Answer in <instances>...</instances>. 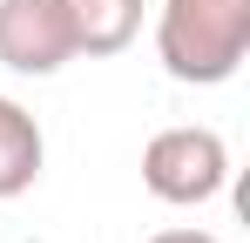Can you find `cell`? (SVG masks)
<instances>
[{"label":"cell","instance_id":"cell-2","mask_svg":"<svg viewBox=\"0 0 250 243\" xmlns=\"http://www.w3.org/2000/svg\"><path fill=\"white\" fill-rule=\"evenodd\" d=\"M142 182H149V196H163V202H209L230 182V149L203 122L163 128L142 149Z\"/></svg>","mask_w":250,"mask_h":243},{"label":"cell","instance_id":"cell-5","mask_svg":"<svg viewBox=\"0 0 250 243\" xmlns=\"http://www.w3.org/2000/svg\"><path fill=\"white\" fill-rule=\"evenodd\" d=\"M82 54H122L142 34V0H68Z\"/></svg>","mask_w":250,"mask_h":243},{"label":"cell","instance_id":"cell-3","mask_svg":"<svg viewBox=\"0 0 250 243\" xmlns=\"http://www.w3.org/2000/svg\"><path fill=\"white\" fill-rule=\"evenodd\" d=\"M82 54L68 0H0V61L14 75H54Z\"/></svg>","mask_w":250,"mask_h":243},{"label":"cell","instance_id":"cell-4","mask_svg":"<svg viewBox=\"0 0 250 243\" xmlns=\"http://www.w3.org/2000/svg\"><path fill=\"white\" fill-rule=\"evenodd\" d=\"M41 156H47L41 122L27 115L14 95H0V202H7V196H21V189H34Z\"/></svg>","mask_w":250,"mask_h":243},{"label":"cell","instance_id":"cell-1","mask_svg":"<svg viewBox=\"0 0 250 243\" xmlns=\"http://www.w3.org/2000/svg\"><path fill=\"white\" fill-rule=\"evenodd\" d=\"M156 54L189 88L230 81L250 54V0H163Z\"/></svg>","mask_w":250,"mask_h":243},{"label":"cell","instance_id":"cell-6","mask_svg":"<svg viewBox=\"0 0 250 243\" xmlns=\"http://www.w3.org/2000/svg\"><path fill=\"white\" fill-rule=\"evenodd\" d=\"M149 243H223V237H209V230H156Z\"/></svg>","mask_w":250,"mask_h":243}]
</instances>
